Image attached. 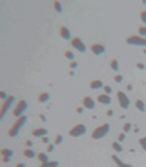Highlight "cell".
<instances>
[{"instance_id":"14","label":"cell","mask_w":146,"mask_h":167,"mask_svg":"<svg viewBox=\"0 0 146 167\" xmlns=\"http://www.w3.org/2000/svg\"><path fill=\"white\" fill-rule=\"evenodd\" d=\"M112 160H113V163H115L118 167H133L131 164H128V163H124V161H122L118 155H115V154L112 155Z\"/></svg>"},{"instance_id":"11","label":"cell","mask_w":146,"mask_h":167,"mask_svg":"<svg viewBox=\"0 0 146 167\" xmlns=\"http://www.w3.org/2000/svg\"><path fill=\"white\" fill-rule=\"evenodd\" d=\"M2 155H3V163H9L12 155H14V151L12 149H8V148H3L2 149Z\"/></svg>"},{"instance_id":"17","label":"cell","mask_w":146,"mask_h":167,"mask_svg":"<svg viewBox=\"0 0 146 167\" xmlns=\"http://www.w3.org/2000/svg\"><path fill=\"white\" fill-rule=\"evenodd\" d=\"M36 158L40 161V164H42V163H48V161H49V155H48V152H40V154H37Z\"/></svg>"},{"instance_id":"35","label":"cell","mask_w":146,"mask_h":167,"mask_svg":"<svg viewBox=\"0 0 146 167\" xmlns=\"http://www.w3.org/2000/svg\"><path fill=\"white\" fill-rule=\"evenodd\" d=\"M76 67H78V63H76V61H70V69H76Z\"/></svg>"},{"instance_id":"2","label":"cell","mask_w":146,"mask_h":167,"mask_svg":"<svg viewBox=\"0 0 146 167\" xmlns=\"http://www.w3.org/2000/svg\"><path fill=\"white\" fill-rule=\"evenodd\" d=\"M109 131H110V125L108 122H105V124H101V125H98V127H95V129L92 130L91 137L94 140H100V139L106 137Z\"/></svg>"},{"instance_id":"38","label":"cell","mask_w":146,"mask_h":167,"mask_svg":"<svg viewBox=\"0 0 146 167\" xmlns=\"http://www.w3.org/2000/svg\"><path fill=\"white\" fill-rule=\"evenodd\" d=\"M42 142H43V143H46V145H49V139H48L46 136H45V137H42Z\"/></svg>"},{"instance_id":"18","label":"cell","mask_w":146,"mask_h":167,"mask_svg":"<svg viewBox=\"0 0 146 167\" xmlns=\"http://www.w3.org/2000/svg\"><path fill=\"white\" fill-rule=\"evenodd\" d=\"M24 157H27V158H36L37 157V154L35 152V151H32V148H27V149H24Z\"/></svg>"},{"instance_id":"34","label":"cell","mask_w":146,"mask_h":167,"mask_svg":"<svg viewBox=\"0 0 146 167\" xmlns=\"http://www.w3.org/2000/svg\"><path fill=\"white\" fill-rule=\"evenodd\" d=\"M54 149H55V145H54V143H49V145H48V148H46V152H52Z\"/></svg>"},{"instance_id":"21","label":"cell","mask_w":146,"mask_h":167,"mask_svg":"<svg viewBox=\"0 0 146 167\" xmlns=\"http://www.w3.org/2000/svg\"><path fill=\"white\" fill-rule=\"evenodd\" d=\"M112 149H113L115 152H122V151H124L122 145H121L119 142H113V143H112Z\"/></svg>"},{"instance_id":"12","label":"cell","mask_w":146,"mask_h":167,"mask_svg":"<svg viewBox=\"0 0 146 167\" xmlns=\"http://www.w3.org/2000/svg\"><path fill=\"white\" fill-rule=\"evenodd\" d=\"M97 102L101 103V105H110V103H112V97L108 95V94L101 93L100 95H97Z\"/></svg>"},{"instance_id":"26","label":"cell","mask_w":146,"mask_h":167,"mask_svg":"<svg viewBox=\"0 0 146 167\" xmlns=\"http://www.w3.org/2000/svg\"><path fill=\"white\" fill-rule=\"evenodd\" d=\"M139 145H140V148L146 151V137H142V139H139Z\"/></svg>"},{"instance_id":"41","label":"cell","mask_w":146,"mask_h":167,"mask_svg":"<svg viewBox=\"0 0 146 167\" xmlns=\"http://www.w3.org/2000/svg\"><path fill=\"white\" fill-rule=\"evenodd\" d=\"M76 112H78V113H82V112H84V108H76Z\"/></svg>"},{"instance_id":"39","label":"cell","mask_w":146,"mask_h":167,"mask_svg":"<svg viewBox=\"0 0 146 167\" xmlns=\"http://www.w3.org/2000/svg\"><path fill=\"white\" fill-rule=\"evenodd\" d=\"M25 146H27V148H32V146H33V142H32V140H27V142H25Z\"/></svg>"},{"instance_id":"23","label":"cell","mask_w":146,"mask_h":167,"mask_svg":"<svg viewBox=\"0 0 146 167\" xmlns=\"http://www.w3.org/2000/svg\"><path fill=\"white\" fill-rule=\"evenodd\" d=\"M110 67L113 69V72H118V70H119V64H118V60H112V61H110Z\"/></svg>"},{"instance_id":"20","label":"cell","mask_w":146,"mask_h":167,"mask_svg":"<svg viewBox=\"0 0 146 167\" xmlns=\"http://www.w3.org/2000/svg\"><path fill=\"white\" fill-rule=\"evenodd\" d=\"M134 105H136V108H137V109H139L140 112H145V111H146V106H145V102H143V100L137 99Z\"/></svg>"},{"instance_id":"32","label":"cell","mask_w":146,"mask_h":167,"mask_svg":"<svg viewBox=\"0 0 146 167\" xmlns=\"http://www.w3.org/2000/svg\"><path fill=\"white\" fill-rule=\"evenodd\" d=\"M124 140H125V133H121V134L118 136V142H119V143H122Z\"/></svg>"},{"instance_id":"44","label":"cell","mask_w":146,"mask_h":167,"mask_svg":"<svg viewBox=\"0 0 146 167\" xmlns=\"http://www.w3.org/2000/svg\"><path fill=\"white\" fill-rule=\"evenodd\" d=\"M143 54H145V55H146V48H145V49H143Z\"/></svg>"},{"instance_id":"43","label":"cell","mask_w":146,"mask_h":167,"mask_svg":"<svg viewBox=\"0 0 146 167\" xmlns=\"http://www.w3.org/2000/svg\"><path fill=\"white\" fill-rule=\"evenodd\" d=\"M15 167H25V164H24V163H18Z\"/></svg>"},{"instance_id":"24","label":"cell","mask_w":146,"mask_h":167,"mask_svg":"<svg viewBox=\"0 0 146 167\" xmlns=\"http://www.w3.org/2000/svg\"><path fill=\"white\" fill-rule=\"evenodd\" d=\"M52 6H54V9L58 12V14H61V12H63V6H61V3H60V2H54V3H52Z\"/></svg>"},{"instance_id":"8","label":"cell","mask_w":146,"mask_h":167,"mask_svg":"<svg viewBox=\"0 0 146 167\" xmlns=\"http://www.w3.org/2000/svg\"><path fill=\"white\" fill-rule=\"evenodd\" d=\"M116 97H118L119 106H121L122 109H128V108H130V99H128V95L124 93V91H118V93H116Z\"/></svg>"},{"instance_id":"30","label":"cell","mask_w":146,"mask_h":167,"mask_svg":"<svg viewBox=\"0 0 146 167\" xmlns=\"http://www.w3.org/2000/svg\"><path fill=\"white\" fill-rule=\"evenodd\" d=\"M139 36L142 37L146 36V27H139Z\"/></svg>"},{"instance_id":"36","label":"cell","mask_w":146,"mask_h":167,"mask_svg":"<svg viewBox=\"0 0 146 167\" xmlns=\"http://www.w3.org/2000/svg\"><path fill=\"white\" fill-rule=\"evenodd\" d=\"M0 97H2V99H3V100H6V99H8V97H9V95H8V94L5 93V91H2V93H0Z\"/></svg>"},{"instance_id":"10","label":"cell","mask_w":146,"mask_h":167,"mask_svg":"<svg viewBox=\"0 0 146 167\" xmlns=\"http://www.w3.org/2000/svg\"><path fill=\"white\" fill-rule=\"evenodd\" d=\"M82 106L85 108V109H90L92 111L94 108H95V102H94V99L90 97V95H85L84 99H82Z\"/></svg>"},{"instance_id":"25","label":"cell","mask_w":146,"mask_h":167,"mask_svg":"<svg viewBox=\"0 0 146 167\" xmlns=\"http://www.w3.org/2000/svg\"><path fill=\"white\" fill-rule=\"evenodd\" d=\"M61 143H63V136L61 134H57L54 139V145L57 146V145H61Z\"/></svg>"},{"instance_id":"40","label":"cell","mask_w":146,"mask_h":167,"mask_svg":"<svg viewBox=\"0 0 146 167\" xmlns=\"http://www.w3.org/2000/svg\"><path fill=\"white\" fill-rule=\"evenodd\" d=\"M39 118H40V119H42V121H48V119H46V116H45V115H42V113H40V115H39Z\"/></svg>"},{"instance_id":"19","label":"cell","mask_w":146,"mask_h":167,"mask_svg":"<svg viewBox=\"0 0 146 167\" xmlns=\"http://www.w3.org/2000/svg\"><path fill=\"white\" fill-rule=\"evenodd\" d=\"M51 99V95L48 93H40L39 94V97H37V102H40V103H45V102H48Z\"/></svg>"},{"instance_id":"1","label":"cell","mask_w":146,"mask_h":167,"mask_svg":"<svg viewBox=\"0 0 146 167\" xmlns=\"http://www.w3.org/2000/svg\"><path fill=\"white\" fill-rule=\"evenodd\" d=\"M27 116L25 115H22V116H19L18 119H15V122L12 124V127L9 129V131H8V136L9 137H15V136H18L19 131L22 130V127L27 124Z\"/></svg>"},{"instance_id":"3","label":"cell","mask_w":146,"mask_h":167,"mask_svg":"<svg viewBox=\"0 0 146 167\" xmlns=\"http://www.w3.org/2000/svg\"><path fill=\"white\" fill-rule=\"evenodd\" d=\"M27 108H28V105H27L25 100H18L17 105H15V108L12 109V115H14L15 118H19V116H22L24 112L27 111Z\"/></svg>"},{"instance_id":"16","label":"cell","mask_w":146,"mask_h":167,"mask_svg":"<svg viewBox=\"0 0 146 167\" xmlns=\"http://www.w3.org/2000/svg\"><path fill=\"white\" fill-rule=\"evenodd\" d=\"M32 134H33L35 137H45V136L48 134V130H46V129H35V130L32 131Z\"/></svg>"},{"instance_id":"22","label":"cell","mask_w":146,"mask_h":167,"mask_svg":"<svg viewBox=\"0 0 146 167\" xmlns=\"http://www.w3.org/2000/svg\"><path fill=\"white\" fill-rule=\"evenodd\" d=\"M40 167H58V161H48V163H42Z\"/></svg>"},{"instance_id":"7","label":"cell","mask_w":146,"mask_h":167,"mask_svg":"<svg viewBox=\"0 0 146 167\" xmlns=\"http://www.w3.org/2000/svg\"><path fill=\"white\" fill-rule=\"evenodd\" d=\"M70 45H72V48L75 49H78L79 52H85L87 51V46H85V43L82 42V39L81 37H72V40H70Z\"/></svg>"},{"instance_id":"27","label":"cell","mask_w":146,"mask_h":167,"mask_svg":"<svg viewBox=\"0 0 146 167\" xmlns=\"http://www.w3.org/2000/svg\"><path fill=\"white\" fill-rule=\"evenodd\" d=\"M64 57H66L67 60H75V54H73L72 51H66V52H64Z\"/></svg>"},{"instance_id":"33","label":"cell","mask_w":146,"mask_h":167,"mask_svg":"<svg viewBox=\"0 0 146 167\" xmlns=\"http://www.w3.org/2000/svg\"><path fill=\"white\" fill-rule=\"evenodd\" d=\"M140 19H142V22L146 24V11H142V12H140Z\"/></svg>"},{"instance_id":"42","label":"cell","mask_w":146,"mask_h":167,"mask_svg":"<svg viewBox=\"0 0 146 167\" xmlns=\"http://www.w3.org/2000/svg\"><path fill=\"white\" fill-rule=\"evenodd\" d=\"M108 116H113V111H112V109L108 111Z\"/></svg>"},{"instance_id":"28","label":"cell","mask_w":146,"mask_h":167,"mask_svg":"<svg viewBox=\"0 0 146 167\" xmlns=\"http://www.w3.org/2000/svg\"><path fill=\"white\" fill-rule=\"evenodd\" d=\"M113 81H115L116 84H121V82L124 81V78H122V75H115V78H113Z\"/></svg>"},{"instance_id":"5","label":"cell","mask_w":146,"mask_h":167,"mask_svg":"<svg viewBox=\"0 0 146 167\" xmlns=\"http://www.w3.org/2000/svg\"><path fill=\"white\" fill-rule=\"evenodd\" d=\"M125 42L128 45H134V46H146V37L142 36H128Z\"/></svg>"},{"instance_id":"13","label":"cell","mask_w":146,"mask_h":167,"mask_svg":"<svg viewBox=\"0 0 146 167\" xmlns=\"http://www.w3.org/2000/svg\"><path fill=\"white\" fill-rule=\"evenodd\" d=\"M60 36L63 37V39H66V40H72V36H70V30H69L66 25L60 27Z\"/></svg>"},{"instance_id":"37","label":"cell","mask_w":146,"mask_h":167,"mask_svg":"<svg viewBox=\"0 0 146 167\" xmlns=\"http://www.w3.org/2000/svg\"><path fill=\"white\" fill-rule=\"evenodd\" d=\"M137 69L143 70V69H145V64H143V63H137Z\"/></svg>"},{"instance_id":"6","label":"cell","mask_w":146,"mask_h":167,"mask_svg":"<svg viewBox=\"0 0 146 167\" xmlns=\"http://www.w3.org/2000/svg\"><path fill=\"white\" fill-rule=\"evenodd\" d=\"M12 103H15V97H14V95H9V97L3 102V105H2V113H0V118H2V119H5V115L8 113L9 108L12 106Z\"/></svg>"},{"instance_id":"31","label":"cell","mask_w":146,"mask_h":167,"mask_svg":"<svg viewBox=\"0 0 146 167\" xmlns=\"http://www.w3.org/2000/svg\"><path fill=\"white\" fill-rule=\"evenodd\" d=\"M103 90H105V94H108V95L112 94V88H110L109 85H105V87H103Z\"/></svg>"},{"instance_id":"9","label":"cell","mask_w":146,"mask_h":167,"mask_svg":"<svg viewBox=\"0 0 146 167\" xmlns=\"http://www.w3.org/2000/svg\"><path fill=\"white\" fill-rule=\"evenodd\" d=\"M90 49H91V52L94 55H101V54L106 52V48L101 43H92L91 46H90Z\"/></svg>"},{"instance_id":"29","label":"cell","mask_w":146,"mask_h":167,"mask_svg":"<svg viewBox=\"0 0 146 167\" xmlns=\"http://www.w3.org/2000/svg\"><path fill=\"white\" fill-rule=\"evenodd\" d=\"M122 130H124V133H128V131L131 130V124H130V122H125V124L122 125Z\"/></svg>"},{"instance_id":"4","label":"cell","mask_w":146,"mask_h":167,"mask_svg":"<svg viewBox=\"0 0 146 167\" xmlns=\"http://www.w3.org/2000/svg\"><path fill=\"white\" fill-rule=\"evenodd\" d=\"M87 133V125H84V124H76V125H73L72 129L69 130V136H72V137H81V136H84Z\"/></svg>"},{"instance_id":"15","label":"cell","mask_w":146,"mask_h":167,"mask_svg":"<svg viewBox=\"0 0 146 167\" xmlns=\"http://www.w3.org/2000/svg\"><path fill=\"white\" fill-rule=\"evenodd\" d=\"M103 87H105V84H103L100 79H94V81L90 82V88H91V90H101Z\"/></svg>"}]
</instances>
